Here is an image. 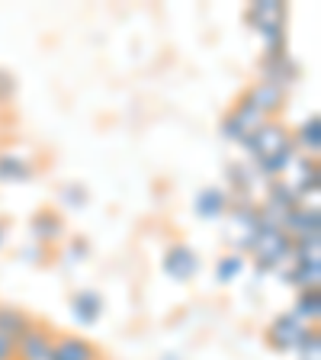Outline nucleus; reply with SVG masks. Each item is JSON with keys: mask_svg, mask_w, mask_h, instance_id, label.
Returning a JSON list of instances; mask_svg holds the SVG:
<instances>
[{"mask_svg": "<svg viewBox=\"0 0 321 360\" xmlns=\"http://www.w3.org/2000/svg\"><path fill=\"white\" fill-rule=\"evenodd\" d=\"M20 257L22 264H45L48 261V248H42V245H30V248H20Z\"/></svg>", "mask_w": 321, "mask_h": 360, "instance_id": "obj_25", "label": "nucleus"}, {"mask_svg": "<svg viewBox=\"0 0 321 360\" xmlns=\"http://www.w3.org/2000/svg\"><path fill=\"white\" fill-rule=\"evenodd\" d=\"M0 360H16V341L0 335Z\"/></svg>", "mask_w": 321, "mask_h": 360, "instance_id": "obj_27", "label": "nucleus"}, {"mask_svg": "<svg viewBox=\"0 0 321 360\" xmlns=\"http://www.w3.org/2000/svg\"><path fill=\"white\" fill-rule=\"evenodd\" d=\"M286 4L280 0H257L244 13V22L261 36L263 55H283L286 52Z\"/></svg>", "mask_w": 321, "mask_h": 360, "instance_id": "obj_2", "label": "nucleus"}, {"mask_svg": "<svg viewBox=\"0 0 321 360\" xmlns=\"http://www.w3.org/2000/svg\"><path fill=\"white\" fill-rule=\"evenodd\" d=\"M225 177L232 184V200H254V184L257 174L247 161H235V165L225 167Z\"/></svg>", "mask_w": 321, "mask_h": 360, "instance_id": "obj_16", "label": "nucleus"}, {"mask_svg": "<svg viewBox=\"0 0 321 360\" xmlns=\"http://www.w3.org/2000/svg\"><path fill=\"white\" fill-rule=\"evenodd\" d=\"M292 315H296L302 325H318V319H321V290H299L296 306H292Z\"/></svg>", "mask_w": 321, "mask_h": 360, "instance_id": "obj_20", "label": "nucleus"}, {"mask_svg": "<svg viewBox=\"0 0 321 360\" xmlns=\"http://www.w3.org/2000/svg\"><path fill=\"white\" fill-rule=\"evenodd\" d=\"M267 122V116L263 112H257V106L251 103V100L241 94L238 100H235V106L222 116V126H218V132H222L225 142H235L241 145L251 132H257V129Z\"/></svg>", "mask_w": 321, "mask_h": 360, "instance_id": "obj_4", "label": "nucleus"}, {"mask_svg": "<svg viewBox=\"0 0 321 360\" xmlns=\"http://www.w3.org/2000/svg\"><path fill=\"white\" fill-rule=\"evenodd\" d=\"M36 177V165L26 161L22 155H0V184H30Z\"/></svg>", "mask_w": 321, "mask_h": 360, "instance_id": "obj_18", "label": "nucleus"}, {"mask_svg": "<svg viewBox=\"0 0 321 360\" xmlns=\"http://www.w3.org/2000/svg\"><path fill=\"white\" fill-rule=\"evenodd\" d=\"M164 360H177V357H164Z\"/></svg>", "mask_w": 321, "mask_h": 360, "instance_id": "obj_29", "label": "nucleus"}, {"mask_svg": "<svg viewBox=\"0 0 321 360\" xmlns=\"http://www.w3.org/2000/svg\"><path fill=\"white\" fill-rule=\"evenodd\" d=\"M32 328V319L22 309L16 306H0V335L10 338V341H16L20 335H26V331Z\"/></svg>", "mask_w": 321, "mask_h": 360, "instance_id": "obj_19", "label": "nucleus"}, {"mask_svg": "<svg viewBox=\"0 0 321 360\" xmlns=\"http://www.w3.org/2000/svg\"><path fill=\"white\" fill-rule=\"evenodd\" d=\"M247 255L254 257V267L261 274H280L292 264V238L273 222H257L254 235H251V245H247Z\"/></svg>", "mask_w": 321, "mask_h": 360, "instance_id": "obj_1", "label": "nucleus"}, {"mask_svg": "<svg viewBox=\"0 0 321 360\" xmlns=\"http://www.w3.org/2000/svg\"><path fill=\"white\" fill-rule=\"evenodd\" d=\"M193 210L199 219H222L228 212V193L222 187H202L193 200Z\"/></svg>", "mask_w": 321, "mask_h": 360, "instance_id": "obj_17", "label": "nucleus"}, {"mask_svg": "<svg viewBox=\"0 0 321 360\" xmlns=\"http://www.w3.org/2000/svg\"><path fill=\"white\" fill-rule=\"evenodd\" d=\"M55 335L42 322H32L26 335L16 338V360H52Z\"/></svg>", "mask_w": 321, "mask_h": 360, "instance_id": "obj_8", "label": "nucleus"}, {"mask_svg": "<svg viewBox=\"0 0 321 360\" xmlns=\"http://www.w3.org/2000/svg\"><path fill=\"white\" fill-rule=\"evenodd\" d=\"M241 148L251 155V161H263V158H273L280 151L292 148V129H286L280 120H267L257 132H251L241 142Z\"/></svg>", "mask_w": 321, "mask_h": 360, "instance_id": "obj_3", "label": "nucleus"}, {"mask_svg": "<svg viewBox=\"0 0 321 360\" xmlns=\"http://www.w3.org/2000/svg\"><path fill=\"white\" fill-rule=\"evenodd\" d=\"M87 257H90V241L84 238V235H77V238L67 241V248H65V261L67 264H81V261H87Z\"/></svg>", "mask_w": 321, "mask_h": 360, "instance_id": "obj_24", "label": "nucleus"}, {"mask_svg": "<svg viewBox=\"0 0 321 360\" xmlns=\"http://www.w3.org/2000/svg\"><path fill=\"white\" fill-rule=\"evenodd\" d=\"M161 270H164L173 283H190L199 274V255H196L187 241H173L164 251V257H161Z\"/></svg>", "mask_w": 321, "mask_h": 360, "instance_id": "obj_5", "label": "nucleus"}, {"mask_svg": "<svg viewBox=\"0 0 321 360\" xmlns=\"http://www.w3.org/2000/svg\"><path fill=\"white\" fill-rule=\"evenodd\" d=\"M67 309H71V319H74L81 328H93V325L103 319L106 302L97 290H77V292H71Z\"/></svg>", "mask_w": 321, "mask_h": 360, "instance_id": "obj_9", "label": "nucleus"}, {"mask_svg": "<svg viewBox=\"0 0 321 360\" xmlns=\"http://www.w3.org/2000/svg\"><path fill=\"white\" fill-rule=\"evenodd\" d=\"M296 354H299L302 360H321V331H318V325H308L306 328V335H302Z\"/></svg>", "mask_w": 321, "mask_h": 360, "instance_id": "obj_22", "label": "nucleus"}, {"mask_svg": "<svg viewBox=\"0 0 321 360\" xmlns=\"http://www.w3.org/2000/svg\"><path fill=\"white\" fill-rule=\"evenodd\" d=\"M52 360H103L100 347L77 335H55Z\"/></svg>", "mask_w": 321, "mask_h": 360, "instance_id": "obj_13", "label": "nucleus"}, {"mask_svg": "<svg viewBox=\"0 0 321 360\" xmlns=\"http://www.w3.org/2000/svg\"><path fill=\"white\" fill-rule=\"evenodd\" d=\"M244 255H238V251H228V255H222L216 261V280L218 283H232V280L241 277V270H244Z\"/></svg>", "mask_w": 321, "mask_h": 360, "instance_id": "obj_21", "label": "nucleus"}, {"mask_svg": "<svg viewBox=\"0 0 321 360\" xmlns=\"http://www.w3.org/2000/svg\"><path fill=\"white\" fill-rule=\"evenodd\" d=\"M306 328H308V325H302L292 312H283V315H277V319L267 325L263 338H267V345L273 347V351L289 354V351H296V347H299V341H302V335H306Z\"/></svg>", "mask_w": 321, "mask_h": 360, "instance_id": "obj_6", "label": "nucleus"}, {"mask_svg": "<svg viewBox=\"0 0 321 360\" xmlns=\"http://www.w3.org/2000/svg\"><path fill=\"white\" fill-rule=\"evenodd\" d=\"M280 277L296 290H321V261H292Z\"/></svg>", "mask_w": 321, "mask_h": 360, "instance_id": "obj_15", "label": "nucleus"}, {"mask_svg": "<svg viewBox=\"0 0 321 360\" xmlns=\"http://www.w3.org/2000/svg\"><path fill=\"white\" fill-rule=\"evenodd\" d=\"M292 241L296 238H306V235H321V212H318V202H302L296 206L292 212H286L283 225H280Z\"/></svg>", "mask_w": 321, "mask_h": 360, "instance_id": "obj_11", "label": "nucleus"}, {"mask_svg": "<svg viewBox=\"0 0 321 360\" xmlns=\"http://www.w3.org/2000/svg\"><path fill=\"white\" fill-rule=\"evenodd\" d=\"M244 97L251 100V103L257 106V112H263L267 120H277L286 106V90L277 87V84H267V81H254L244 90Z\"/></svg>", "mask_w": 321, "mask_h": 360, "instance_id": "obj_12", "label": "nucleus"}, {"mask_svg": "<svg viewBox=\"0 0 321 360\" xmlns=\"http://www.w3.org/2000/svg\"><path fill=\"white\" fill-rule=\"evenodd\" d=\"M67 225L61 219V212L55 210H39L36 216L30 219V235H32V245H42V248H52L65 238Z\"/></svg>", "mask_w": 321, "mask_h": 360, "instance_id": "obj_10", "label": "nucleus"}, {"mask_svg": "<svg viewBox=\"0 0 321 360\" xmlns=\"http://www.w3.org/2000/svg\"><path fill=\"white\" fill-rule=\"evenodd\" d=\"M292 145H296V151L306 158L321 155V116L318 112H312L308 120H302L299 129H292Z\"/></svg>", "mask_w": 321, "mask_h": 360, "instance_id": "obj_14", "label": "nucleus"}, {"mask_svg": "<svg viewBox=\"0 0 321 360\" xmlns=\"http://www.w3.org/2000/svg\"><path fill=\"white\" fill-rule=\"evenodd\" d=\"M58 200L65 202L67 210H84V206L90 202V193H87L84 184H65V187L58 190Z\"/></svg>", "mask_w": 321, "mask_h": 360, "instance_id": "obj_23", "label": "nucleus"}, {"mask_svg": "<svg viewBox=\"0 0 321 360\" xmlns=\"http://www.w3.org/2000/svg\"><path fill=\"white\" fill-rule=\"evenodd\" d=\"M16 97V77L0 68V103H10Z\"/></svg>", "mask_w": 321, "mask_h": 360, "instance_id": "obj_26", "label": "nucleus"}, {"mask_svg": "<svg viewBox=\"0 0 321 360\" xmlns=\"http://www.w3.org/2000/svg\"><path fill=\"white\" fill-rule=\"evenodd\" d=\"M299 75H302V68H299V61L292 58L289 52H283V55H263V58H261V81L277 84V87H283L286 94H289L292 84L299 81Z\"/></svg>", "mask_w": 321, "mask_h": 360, "instance_id": "obj_7", "label": "nucleus"}, {"mask_svg": "<svg viewBox=\"0 0 321 360\" xmlns=\"http://www.w3.org/2000/svg\"><path fill=\"white\" fill-rule=\"evenodd\" d=\"M4 238H7V222H0V245H4Z\"/></svg>", "mask_w": 321, "mask_h": 360, "instance_id": "obj_28", "label": "nucleus"}]
</instances>
